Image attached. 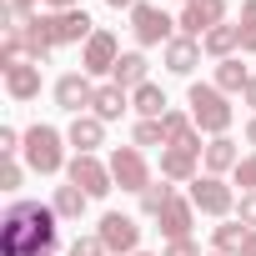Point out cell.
<instances>
[{
  "label": "cell",
  "mask_w": 256,
  "mask_h": 256,
  "mask_svg": "<svg viewBox=\"0 0 256 256\" xmlns=\"http://www.w3.org/2000/svg\"><path fill=\"white\" fill-rule=\"evenodd\" d=\"M131 110H136L141 120H161V116H166V90H161L156 80L136 86V90H131Z\"/></svg>",
  "instance_id": "21"
},
{
  "label": "cell",
  "mask_w": 256,
  "mask_h": 256,
  "mask_svg": "<svg viewBox=\"0 0 256 256\" xmlns=\"http://www.w3.org/2000/svg\"><path fill=\"white\" fill-rule=\"evenodd\" d=\"M106 166H110V176H116V186H120V191H136V196L156 181V176H151V166H146V151H141V146H116Z\"/></svg>",
  "instance_id": "6"
},
{
  "label": "cell",
  "mask_w": 256,
  "mask_h": 256,
  "mask_svg": "<svg viewBox=\"0 0 256 256\" xmlns=\"http://www.w3.org/2000/svg\"><path fill=\"white\" fill-rule=\"evenodd\" d=\"M66 176H70V186H80L90 201H100V196H110V191H116L110 166H106V161H96V156H70Z\"/></svg>",
  "instance_id": "8"
},
{
  "label": "cell",
  "mask_w": 256,
  "mask_h": 256,
  "mask_svg": "<svg viewBox=\"0 0 256 256\" xmlns=\"http://www.w3.org/2000/svg\"><path fill=\"white\" fill-rule=\"evenodd\" d=\"M136 256H151V251H136Z\"/></svg>",
  "instance_id": "39"
},
{
  "label": "cell",
  "mask_w": 256,
  "mask_h": 256,
  "mask_svg": "<svg viewBox=\"0 0 256 256\" xmlns=\"http://www.w3.org/2000/svg\"><path fill=\"white\" fill-rule=\"evenodd\" d=\"M20 176H26V171H20V161H16V156H6V166H0V191H20Z\"/></svg>",
  "instance_id": "29"
},
{
  "label": "cell",
  "mask_w": 256,
  "mask_h": 256,
  "mask_svg": "<svg viewBox=\"0 0 256 256\" xmlns=\"http://www.w3.org/2000/svg\"><path fill=\"white\" fill-rule=\"evenodd\" d=\"M176 26H181V36L201 40L206 30L226 26V0H186V6H181V16H176Z\"/></svg>",
  "instance_id": "9"
},
{
  "label": "cell",
  "mask_w": 256,
  "mask_h": 256,
  "mask_svg": "<svg viewBox=\"0 0 256 256\" xmlns=\"http://www.w3.org/2000/svg\"><path fill=\"white\" fill-rule=\"evenodd\" d=\"M70 256H106V241L100 236H76L70 241Z\"/></svg>",
  "instance_id": "30"
},
{
  "label": "cell",
  "mask_w": 256,
  "mask_h": 256,
  "mask_svg": "<svg viewBox=\"0 0 256 256\" xmlns=\"http://www.w3.org/2000/svg\"><path fill=\"white\" fill-rule=\"evenodd\" d=\"M60 146H66V136L56 131V126H40V120H36L30 131H26V146H20V151H26V166H30L36 176H56V171L70 166Z\"/></svg>",
  "instance_id": "3"
},
{
  "label": "cell",
  "mask_w": 256,
  "mask_h": 256,
  "mask_svg": "<svg viewBox=\"0 0 256 256\" xmlns=\"http://www.w3.org/2000/svg\"><path fill=\"white\" fill-rule=\"evenodd\" d=\"M186 196H191V206L201 216H216V221H231L236 216V191L226 186V176H196Z\"/></svg>",
  "instance_id": "4"
},
{
  "label": "cell",
  "mask_w": 256,
  "mask_h": 256,
  "mask_svg": "<svg viewBox=\"0 0 256 256\" xmlns=\"http://www.w3.org/2000/svg\"><path fill=\"white\" fill-rule=\"evenodd\" d=\"M211 256H221V251H211Z\"/></svg>",
  "instance_id": "40"
},
{
  "label": "cell",
  "mask_w": 256,
  "mask_h": 256,
  "mask_svg": "<svg viewBox=\"0 0 256 256\" xmlns=\"http://www.w3.org/2000/svg\"><path fill=\"white\" fill-rule=\"evenodd\" d=\"M146 70H151V60H146L141 50H126V56L116 60V70H110V86H120V90H136V86H146V80H151Z\"/></svg>",
  "instance_id": "18"
},
{
  "label": "cell",
  "mask_w": 256,
  "mask_h": 256,
  "mask_svg": "<svg viewBox=\"0 0 256 256\" xmlns=\"http://www.w3.org/2000/svg\"><path fill=\"white\" fill-rule=\"evenodd\" d=\"M6 90H10V100H36V96H40V66H16V70H6Z\"/></svg>",
  "instance_id": "23"
},
{
  "label": "cell",
  "mask_w": 256,
  "mask_h": 256,
  "mask_svg": "<svg viewBox=\"0 0 256 256\" xmlns=\"http://www.w3.org/2000/svg\"><path fill=\"white\" fill-rule=\"evenodd\" d=\"M66 141L76 146V156H96V151L106 146V120H100L96 110H86V116H70V126H66Z\"/></svg>",
  "instance_id": "13"
},
{
  "label": "cell",
  "mask_w": 256,
  "mask_h": 256,
  "mask_svg": "<svg viewBox=\"0 0 256 256\" xmlns=\"http://www.w3.org/2000/svg\"><path fill=\"white\" fill-rule=\"evenodd\" d=\"M241 256H256V226H251V236H246V251Z\"/></svg>",
  "instance_id": "38"
},
{
  "label": "cell",
  "mask_w": 256,
  "mask_h": 256,
  "mask_svg": "<svg viewBox=\"0 0 256 256\" xmlns=\"http://www.w3.org/2000/svg\"><path fill=\"white\" fill-rule=\"evenodd\" d=\"M246 80H251V70L241 66V56H231V60H216V90H226V96H241L246 90Z\"/></svg>",
  "instance_id": "24"
},
{
  "label": "cell",
  "mask_w": 256,
  "mask_h": 256,
  "mask_svg": "<svg viewBox=\"0 0 256 256\" xmlns=\"http://www.w3.org/2000/svg\"><path fill=\"white\" fill-rule=\"evenodd\" d=\"M131 146H166V131H161V120H136V131H131Z\"/></svg>",
  "instance_id": "27"
},
{
  "label": "cell",
  "mask_w": 256,
  "mask_h": 256,
  "mask_svg": "<svg viewBox=\"0 0 256 256\" xmlns=\"http://www.w3.org/2000/svg\"><path fill=\"white\" fill-rule=\"evenodd\" d=\"M161 256H201V251H196V241L186 236V241H166V251H161Z\"/></svg>",
  "instance_id": "33"
},
{
  "label": "cell",
  "mask_w": 256,
  "mask_h": 256,
  "mask_svg": "<svg viewBox=\"0 0 256 256\" xmlns=\"http://www.w3.org/2000/svg\"><path fill=\"white\" fill-rule=\"evenodd\" d=\"M96 236L106 241L110 256H136L141 251V226H136V216H126V211H106Z\"/></svg>",
  "instance_id": "7"
},
{
  "label": "cell",
  "mask_w": 256,
  "mask_h": 256,
  "mask_svg": "<svg viewBox=\"0 0 256 256\" xmlns=\"http://www.w3.org/2000/svg\"><path fill=\"white\" fill-rule=\"evenodd\" d=\"M120 56H126V50H120V40H116L110 30H96V36L80 46V70H86V76H110Z\"/></svg>",
  "instance_id": "10"
},
{
  "label": "cell",
  "mask_w": 256,
  "mask_h": 256,
  "mask_svg": "<svg viewBox=\"0 0 256 256\" xmlns=\"http://www.w3.org/2000/svg\"><path fill=\"white\" fill-rule=\"evenodd\" d=\"M161 131H166V146L206 151V146H201V131H196V120H191V110H166V116H161Z\"/></svg>",
  "instance_id": "14"
},
{
  "label": "cell",
  "mask_w": 256,
  "mask_h": 256,
  "mask_svg": "<svg viewBox=\"0 0 256 256\" xmlns=\"http://www.w3.org/2000/svg\"><path fill=\"white\" fill-rule=\"evenodd\" d=\"M60 246V216L40 201H16L0 221V256H56Z\"/></svg>",
  "instance_id": "1"
},
{
  "label": "cell",
  "mask_w": 256,
  "mask_h": 256,
  "mask_svg": "<svg viewBox=\"0 0 256 256\" xmlns=\"http://www.w3.org/2000/svg\"><path fill=\"white\" fill-rule=\"evenodd\" d=\"M56 106L70 110V116H86V110L96 106V86H90V76H86V70H66V76L56 80Z\"/></svg>",
  "instance_id": "11"
},
{
  "label": "cell",
  "mask_w": 256,
  "mask_h": 256,
  "mask_svg": "<svg viewBox=\"0 0 256 256\" xmlns=\"http://www.w3.org/2000/svg\"><path fill=\"white\" fill-rule=\"evenodd\" d=\"M201 166H206V176H231V171L241 166V151H236V141H231V136H216V141H206V151H201Z\"/></svg>",
  "instance_id": "16"
},
{
  "label": "cell",
  "mask_w": 256,
  "mask_h": 256,
  "mask_svg": "<svg viewBox=\"0 0 256 256\" xmlns=\"http://www.w3.org/2000/svg\"><path fill=\"white\" fill-rule=\"evenodd\" d=\"M171 196H176V186H166V181H151V186L141 191V211H146V216H161V206H166Z\"/></svg>",
  "instance_id": "26"
},
{
  "label": "cell",
  "mask_w": 256,
  "mask_h": 256,
  "mask_svg": "<svg viewBox=\"0 0 256 256\" xmlns=\"http://www.w3.org/2000/svg\"><path fill=\"white\" fill-rule=\"evenodd\" d=\"M196 161H201V151H186V146H166L161 151V181H196L201 171H196Z\"/></svg>",
  "instance_id": "17"
},
{
  "label": "cell",
  "mask_w": 256,
  "mask_h": 256,
  "mask_svg": "<svg viewBox=\"0 0 256 256\" xmlns=\"http://www.w3.org/2000/svg\"><path fill=\"white\" fill-rule=\"evenodd\" d=\"M201 56H206V50H201V40H191V36H176V40L161 50V60H166L171 76H191V70L201 66Z\"/></svg>",
  "instance_id": "15"
},
{
  "label": "cell",
  "mask_w": 256,
  "mask_h": 256,
  "mask_svg": "<svg viewBox=\"0 0 256 256\" xmlns=\"http://www.w3.org/2000/svg\"><path fill=\"white\" fill-rule=\"evenodd\" d=\"M110 10H136V0H106Z\"/></svg>",
  "instance_id": "37"
},
{
  "label": "cell",
  "mask_w": 256,
  "mask_h": 256,
  "mask_svg": "<svg viewBox=\"0 0 256 256\" xmlns=\"http://www.w3.org/2000/svg\"><path fill=\"white\" fill-rule=\"evenodd\" d=\"M246 236H251V226L231 216V221L211 226V251H221V256H241V251H246Z\"/></svg>",
  "instance_id": "19"
},
{
  "label": "cell",
  "mask_w": 256,
  "mask_h": 256,
  "mask_svg": "<svg viewBox=\"0 0 256 256\" xmlns=\"http://www.w3.org/2000/svg\"><path fill=\"white\" fill-rule=\"evenodd\" d=\"M241 136H246V146H256V116L246 120V131H241Z\"/></svg>",
  "instance_id": "36"
},
{
  "label": "cell",
  "mask_w": 256,
  "mask_h": 256,
  "mask_svg": "<svg viewBox=\"0 0 256 256\" xmlns=\"http://www.w3.org/2000/svg\"><path fill=\"white\" fill-rule=\"evenodd\" d=\"M201 50H206L211 60H231V56L241 50V26H216V30H206V36H201Z\"/></svg>",
  "instance_id": "20"
},
{
  "label": "cell",
  "mask_w": 256,
  "mask_h": 256,
  "mask_svg": "<svg viewBox=\"0 0 256 256\" xmlns=\"http://www.w3.org/2000/svg\"><path fill=\"white\" fill-rule=\"evenodd\" d=\"M156 226H161V236H166V241H186V236H191V226H196V206H191V196H181V191H176V196L161 206Z\"/></svg>",
  "instance_id": "12"
},
{
  "label": "cell",
  "mask_w": 256,
  "mask_h": 256,
  "mask_svg": "<svg viewBox=\"0 0 256 256\" xmlns=\"http://www.w3.org/2000/svg\"><path fill=\"white\" fill-rule=\"evenodd\" d=\"M50 206H56V216H60V221H80V216H86V206H90V196H86L80 186H56V201H50Z\"/></svg>",
  "instance_id": "25"
},
{
  "label": "cell",
  "mask_w": 256,
  "mask_h": 256,
  "mask_svg": "<svg viewBox=\"0 0 256 256\" xmlns=\"http://www.w3.org/2000/svg\"><path fill=\"white\" fill-rule=\"evenodd\" d=\"M231 186H241V191H256V151H251V156H241V166L231 171Z\"/></svg>",
  "instance_id": "28"
},
{
  "label": "cell",
  "mask_w": 256,
  "mask_h": 256,
  "mask_svg": "<svg viewBox=\"0 0 256 256\" xmlns=\"http://www.w3.org/2000/svg\"><path fill=\"white\" fill-rule=\"evenodd\" d=\"M40 6H46V10H76L80 0H40Z\"/></svg>",
  "instance_id": "35"
},
{
  "label": "cell",
  "mask_w": 256,
  "mask_h": 256,
  "mask_svg": "<svg viewBox=\"0 0 256 256\" xmlns=\"http://www.w3.org/2000/svg\"><path fill=\"white\" fill-rule=\"evenodd\" d=\"M236 221L256 226V191H241V201H236Z\"/></svg>",
  "instance_id": "32"
},
{
  "label": "cell",
  "mask_w": 256,
  "mask_h": 256,
  "mask_svg": "<svg viewBox=\"0 0 256 256\" xmlns=\"http://www.w3.org/2000/svg\"><path fill=\"white\" fill-rule=\"evenodd\" d=\"M100 120H120L126 110H131V90H120V86H96V106H90Z\"/></svg>",
  "instance_id": "22"
},
{
  "label": "cell",
  "mask_w": 256,
  "mask_h": 256,
  "mask_svg": "<svg viewBox=\"0 0 256 256\" xmlns=\"http://www.w3.org/2000/svg\"><path fill=\"white\" fill-rule=\"evenodd\" d=\"M186 106H191L196 131H201V136H211V141H216V136H226V131H231V120H236V110H231L226 90H216L211 80H191Z\"/></svg>",
  "instance_id": "2"
},
{
  "label": "cell",
  "mask_w": 256,
  "mask_h": 256,
  "mask_svg": "<svg viewBox=\"0 0 256 256\" xmlns=\"http://www.w3.org/2000/svg\"><path fill=\"white\" fill-rule=\"evenodd\" d=\"M241 100H246V106H251V116H256V76L246 80V90H241Z\"/></svg>",
  "instance_id": "34"
},
{
  "label": "cell",
  "mask_w": 256,
  "mask_h": 256,
  "mask_svg": "<svg viewBox=\"0 0 256 256\" xmlns=\"http://www.w3.org/2000/svg\"><path fill=\"white\" fill-rule=\"evenodd\" d=\"M20 146H26V136L16 131V126H0V156H16Z\"/></svg>",
  "instance_id": "31"
},
{
  "label": "cell",
  "mask_w": 256,
  "mask_h": 256,
  "mask_svg": "<svg viewBox=\"0 0 256 256\" xmlns=\"http://www.w3.org/2000/svg\"><path fill=\"white\" fill-rule=\"evenodd\" d=\"M131 30H136L141 46H161V50L181 36V26H176L161 6H146V0H136V10H131Z\"/></svg>",
  "instance_id": "5"
}]
</instances>
